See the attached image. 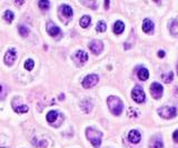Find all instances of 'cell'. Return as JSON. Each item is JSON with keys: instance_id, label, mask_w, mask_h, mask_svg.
<instances>
[{"instance_id": "cell-1", "label": "cell", "mask_w": 178, "mask_h": 148, "mask_svg": "<svg viewBox=\"0 0 178 148\" xmlns=\"http://www.w3.org/2000/svg\"><path fill=\"white\" fill-rule=\"evenodd\" d=\"M107 104H108L109 109H110V111L113 113L114 115L119 116L120 114L123 113L124 104H123V101H121L118 97H115V96L108 97V99H107Z\"/></svg>"}, {"instance_id": "cell-2", "label": "cell", "mask_w": 178, "mask_h": 148, "mask_svg": "<svg viewBox=\"0 0 178 148\" xmlns=\"http://www.w3.org/2000/svg\"><path fill=\"white\" fill-rule=\"evenodd\" d=\"M86 136H87L88 140L90 141L91 145L94 147H99L101 145V138L102 134L100 131H98L97 129L94 128H87L86 129Z\"/></svg>"}, {"instance_id": "cell-3", "label": "cell", "mask_w": 178, "mask_h": 148, "mask_svg": "<svg viewBox=\"0 0 178 148\" xmlns=\"http://www.w3.org/2000/svg\"><path fill=\"white\" fill-rule=\"evenodd\" d=\"M158 115L165 119H171L177 115V109H176V107L164 106V107L158 109Z\"/></svg>"}, {"instance_id": "cell-4", "label": "cell", "mask_w": 178, "mask_h": 148, "mask_svg": "<svg viewBox=\"0 0 178 148\" xmlns=\"http://www.w3.org/2000/svg\"><path fill=\"white\" fill-rule=\"evenodd\" d=\"M131 97H133V99H134L136 103H138V104L144 103L146 99V95L140 86H136V87L133 89V91H131Z\"/></svg>"}, {"instance_id": "cell-5", "label": "cell", "mask_w": 178, "mask_h": 148, "mask_svg": "<svg viewBox=\"0 0 178 148\" xmlns=\"http://www.w3.org/2000/svg\"><path fill=\"white\" fill-rule=\"evenodd\" d=\"M98 80L99 78L97 75H88V76H86L84 78V80H83V87L86 89L92 88L94 86L97 85Z\"/></svg>"}, {"instance_id": "cell-6", "label": "cell", "mask_w": 178, "mask_h": 148, "mask_svg": "<svg viewBox=\"0 0 178 148\" xmlns=\"http://www.w3.org/2000/svg\"><path fill=\"white\" fill-rule=\"evenodd\" d=\"M73 58L79 66H83V65L88 60V55H87V52L84 51V50H78V51H76L73 54Z\"/></svg>"}, {"instance_id": "cell-7", "label": "cell", "mask_w": 178, "mask_h": 148, "mask_svg": "<svg viewBox=\"0 0 178 148\" xmlns=\"http://www.w3.org/2000/svg\"><path fill=\"white\" fill-rule=\"evenodd\" d=\"M163 86L158 82H154L150 86V94L155 99H159L160 97L163 96Z\"/></svg>"}, {"instance_id": "cell-8", "label": "cell", "mask_w": 178, "mask_h": 148, "mask_svg": "<svg viewBox=\"0 0 178 148\" xmlns=\"http://www.w3.org/2000/svg\"><path fill=\"white\" fill-rule=\"evenodd\" d=\"M16 58H17V51H16V49L11 48L9 49L7 52H6V55H5V63H7L8 66H11L12 63H15Z\"/></svg>"}, {"instance_id": "cell-9", "label": "cell", "mask_w": 178, "mask_h": 148, "mask_svg": "<svg viewBox=\"0 0 178 148\" xmlns=\"http://www.w3.org/2000/svg\"><path fill=\"white\" fill-rule=\"evenodd\" d=\"M89 48H90V50L94 52V54L98 55V54H100V52L102 51V49H104V45H102L101 41L92 40V41H90V44H89Z\"/></svg>"}, {"instance_id": "cell-10", "label": "cell", "mask_w": 178, "mask_h": 148, "mask_svg": "<svg viewBox=\"0 0 178 148\" xmlns=\"http://www.w3.org/2000/svg\"><path fill=\"white\" fill-rule=\"evenodd\" d=\"M47 31L50 36H52V37H56V36H58V35L61 33V31H60V29H59V27H57L54 22H51V21L47 23Z\"/></svg>"}, {"instance_id": "cell-11", "label": "cell", "mask_w": 178, "mask_h": 148, "mask_svg": "<svg viewBox=\"0 0 178 148\" xmlns=\"http://www.w3.org/2000/svg\"><path fill=\"white\" fill-rule=\"evenodd\" d=\"M128 139L133 144H138L140 139H142V135L138 130H130L128 134Z\"/></svg>"}, {"instance_id": "cell-12", "label": "cell", "mask_w": 178, "mask_h": 148, "mask_svg": "<svg viewBox=\"0 0 178 148\" xmlns=\"http://www.w3.org/2000/svg\"><path fill=\"white\" fill-rule=\"evenodd\" d=\"M142 31L146 33H150L154 31V22L150 19H145L142 22Z\"/></svg>"}, {"instance_id": "cell-13", "label": "cell", "mask_w": 178, "mask_h": 148, "mask_svg": "<svg viewBox=\"0 0 178 148\" xmlns=\"http://www.w3.org/2000/svg\"><path fill=\"white\" fill-rule=\"evenodd\" d=\"M60 12L65 16L66 18H71L73 15V9H71L68 5H62L61 7H60Z\"/></svg>"}, {"instance_id": "cell-14", "label": "cell", "mask_w": 178, "mask_h": 148, "mask_svg": "<svg viewBox=\"0 0 178 148\" xmlns=\"http://www.w3.org/2000/svg\"><path fill=\"white\" fill-rule=\"evenodd\" d=\"M80 107H81V109H83L85 113H89V111L92 109V103H91L90 99H85L81 101Z\"/></svg>"}, {"instance_id": "cell-15", "label": "cell", "mask_w": 178, "mask_h": 148, "mask_svg": "<svg viewBox=\"0 0 178 148\" xmlns=\"http://www.w3.org/2000/svg\"><path fill=\"white\" fill-rule=\"evenodd\" d=\"M124 30H125L124 22H121V21L115 22V25H114V32L116 33V35H120V33H123Z\"/></svg>"}, {"instance_id": "cell-16", "label": "cell", "mask_w": 178, "mask_h": 148, "mask_svg": "<svg viewBox=\"0 0 178 148\" xmlns=\"http://www.w3.org/2000/svg\"><path fill=\"white\" fill-rule=\"evenodd\" d=\"M163 141H161V138L160 137H155L153 138V140L150 143V148H163Z\"/></svg>"}, {"instance_id": "cell-17", "label": "cell", "mask_w": 178, "mask_h": 148, "mask_svg": "<svg viewBox=\"0 0 178 148\" xmlns=\"http://www.w3.org/2000/svg\"><path fill=\"white\" fill-rule=\"evenodd\" d=\"M149 77V71L146 69V68H140L138 71V78L140 80H147Z\"/></svg>"}, {"instance_id": "cell-18", "label": "cell", "mask_w": 178, "mask_h": 148, "mask_svg": "<svg viewBox=\"0 0 178 148\" xmlns=\"http://www.w3.org/2000/svg\"><path fill=\"white\" fill-rule=\"evenodd\" d=\"M58 118V113L56 110H51L48 113L47 115V120L48 122H50V124H52V122H55V120Z\"/></svg>"}, {"instance_id": "cell-19", "label": "cell", "mask_w": 178, "mask_h": 148, "mask_svg": "<svg viewBox=\"0 0 178 148\" xmlns=\"http://www.w3.org/2000/svg\"><path fill=\"white\" fill-rule=\"evenodd\" d=\"M91 22V19L89 16H84L83 18L80 19V26L83 27V28H87L89 25H90Z\"/></svg>"}, {"instance_id": "cell-20", "label": "cell", "mask_w": 178, "mask_h": 148, "mask_svg": "<svg viewBox=\"0 0 178 148\" xmlns=\"http://www.w3.org/2000/svg\"><path fill=\"white\" fill-rule=\"evenodd\" d=\"M170 32L174 36L178 35V21L177 20H173L170 23Z\"/></svg>"}, {"instance_id": "cell-21", "label": "cell", "mask_w": 178, "mask_h": 148, "mask_svg": "<svg viewBox=\"0 0 178 148\" xmlns=\"http://www.w3.org/2000/svg\"><path fill=\"white\" fill-rule=\"evenodd\" d=\"M161 78H163V80L166 82V84H168V82H173L174 75H173V72H171V71H169V72H167V74H164L163 76H161Z\"/></svg>"}, {"instance_id": "cell-22", "label": "cell", "mask_w": 178, "mask_h": 148, "mask_svg": "<svg viewBox=\"0 0 178 148\" xmlns=\"http://www.w3.org/2000/svg\"><path fill=\"white\" fill-rule=\"evenodd\" d=\"M4 18L6 21L8 22H11L12 20H14V18H15V16H14V12L10 10H7L6 12L4 14Z\"/></svg>"}, {"instance_id": "cell-23", "label": "cell", "mask_w": 178, "mask_h": 148, "mask_svg": "<svg viewBox=\"0 0 178 148\" xmlns=\"http://www.w3.org/2000/svg\"><path fill=\"white\" fill-rule=\"evenodd\" d=\"M18 29H19V33L21 35L22 37H27V36L29 35V29H28V28H27L26 26H22V25H20Z\"/></svg>"}, {"instance_id": "cell-24", "label": "cell", "mask_w": 178, "mask_h": 148, "mask_svg": "<svg viewBox=\"0 0 178 148\" xmlns=\"http://www.w3.org/2000/svg\"><path fill=\"white\" fill-rule=\"evenodd\" d=\"M38 5H39V7L42 9V10H48L49 9V6H50V2L48 1V0H40L39 2H38Z\"/></svg>"}, {"instance_id": "cell-25", "label": "cell", "mask_w": 178, "mask_h": 148, "mask_svg": "<svg viewBox=\"0 0 178 148\" xmlns=\"http://www.w3.org/2000/svg\"><path fill=\"white\" fill-rule=\"evenodd\" d=\"M16 113H18V114H23V113H27L28 111V107L26 106V105H20L18 107H14Z\"/></svg>"}, {"instance_id": "cell-26", "label": "cell", "mask_w": 178, "mask_h": 148, "mask_svg": "<svg viewBox=\"0 0 178 148\" xmlns=\"http://www.w3.org/2000/svg\"><path fill=\"white\" fill-rule=\"evenodd\" d=\"M106 29H107V27H106V23L104 21H99L97 23V31L104 32V31H106Z\"/></svg>"}, {"instance_id": "cell-27", "label": "cell", "mask_w": 178, "mask_h": 148, "mask_svg": "<svg viewBox=\"0 0 178 148\" xmlns=\"http://www.w3.org/2000/svg\"><path fill=\"white\" fill-rule=\"evenodd\" d=\"M33 59H28V60H26V63H25V68L27 69V70H33Z\"/></svg>"}, {"instance_id": "cell-28", "label": "cell", "mask_w": 178, "mask_h": 148, "mask_svg": "<svg viewBox=\"0 0 178 148\" xmlns=\"http://www.w3.org/2000/svg\"><path fill=\"white\" fill-rule=\"evenodd\" d=\"M83 4L86 5V6H89V7H91V8H94V9H95V8H96V7H97V4H96V2H91V4H90V2H87V1H84Z\"/></svg>"}, {"instance_id": "cell-29", "label": "cell", "mask_w": 178, "mask_h": 148, "mask_svg": "<svg viewBox=\"0 0 178 148\" xmlns=\"http://www.w3.org/2000/svg\"><path fill=\"white\" fill-rule=\"evenodd\" d=\"M173 139H174L175 143H178V130H175L174 134H173Z\"/></svg>"}, {"instance_id": "cell-30", "label": "cell", "mask_w": 178, "mask_h": 148, "mask_svg": "<svg viewBox=\"0 0 178 148\" xmlns=\"http://www.w3.org/2000/svg\"><path fill=\"white\" fill-rule=\"evenodd\" d=\"M165 56H166V54H165L164 50H159V51H158V57H159V58H164Z\"/></svg>"}, {"instance_id": "cell-31", "label": "cell", "mask_w": 178, "mask_h": 148, "mask_svg": "<svg viewBox=\"0 0 178 148\" xmlns=\"http://www.w3.org/2000/svg\"><path fill=\"white\" fill-rule=\"evenodd\" d=\"M108 6H109V1H106V2H105V7H106V9L108 8Z\"/></svg>"}, {"instance_id": "cell-32", "label": "cell", "mask_w": 178, "mask_h": 148, "mask_svg": "<svg viewBox=\"0 0 178 148\" xmlns=\"http://www.w3.org/2000/svg\"><path fill=\"white\" fill-rule=\"evenodd\" d=\"M176 69H177V74H178V63L176 65Z\"/></svg>"}, {"instance_id": "cell-33", "label": "cell", "mask_w": 178, "mask_h": 148, "mask_svg": "<svg viewBox=\"0 0 178 148\" xmlns=\"http://www.w3.org/2000/svg\"><path fill=\"white\" fill-rule=\"evenodd\" d=\"M1 90H2V87H1V85H0V93H1Z\"/></svg>"}]
</instances>
